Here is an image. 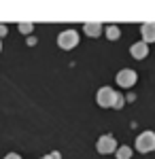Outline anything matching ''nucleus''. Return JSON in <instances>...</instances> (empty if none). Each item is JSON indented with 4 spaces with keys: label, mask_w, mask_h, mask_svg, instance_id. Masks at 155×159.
Returning <instances> with one entry per match:
<instances>
[{
    "label": "nucleus",
    "mask_w": 155,
    "mask_h": 159,
    "mask_svg": "<svg viewBox=\"0 0 155 159\" xmlns=\"http://www.w3.org/2000/svg\"><path fill=\"white\" fill-rule=\"evenodd\" d=\"M58 45L62 49H74L79 45V32L77 30H62L58 34Z\"/></svg>",
    "instance_id": "f257e3e1"
},
{
    "label": "nucleus",
    "mask_w": 155,
    "mask_h": 159,
    "mask_svg": "<svg viewBox=\"0 0 155 159\" xmlns=\"http://www.w3.org/2000/svg\"><path fill=\"white\" fill-rule=\"evenodd\" d=\"M96 148H98V153L100 155H110V153H117V142H115V136L110 134H104L98 138V142H96Z\"/></svg>",
    "instance_id": "f03ea898"
},
{
    "label": "nucleus",
    "mask_w": 155,
    "mask_h": 159,
    "mask_svg": "<svg viewBox=\"0 0 155 159\" xmlns=\"http://www.w3.org/2000/svg\"><path fill=\"white\" fill-rule=\"evenodd\" d=\"M115 98H117V93H115V89H110V87H100L98 93H96V102H98V106H102V108H110V106L115 104Z\"/></svg>",
    "instance_id": "7ed1b4c3"
},
{
    "label": "nucleus",
    "mask_w": 155,
    "mask_h": 159,
    "mask_svg": "<svg viewBox=\"0 0 155 159\" xmlns=\"http://www.w3.org/2000/svg\"><path fill=\"white\" fill-rule=\"evenodd\" d=\"M136 148L140 153H151L155 151V134L153 132H143V134L136 138Z\"/></svg>",
    "instance_id": "20e7f679"
},
{
    "label": "nucleus",
    "mask_w": 155,
    "mask_h": 159,
    "mask_svg": "<svg viewBox=\"0 0 155 159\" xmlns=\"http://www.w3.org/2000/svg\"><path fill=\"white\" fill-rule=\"evenodd\" d=\"M136 79H138V74L132 68H123V70L117 72V85L123 87V89H130V87L136 85Z\"/></svg>",
    "instance_id": "39448f33"
},
{
    "label": "nucleus",
    "mask_w": 155,
    "mask_h": 159,
    "mask_svg": "<svg viewBox=\"0 0 155 159\" xmlns=\"http://www.w3.org/2000/svg\"><path fill=\"white\" fill-rule=\"evenodd\" d=\"M130 53L134 60H144L147 55H149V45L144 43V40H138V43H134L130 47Z\"/></svg>",
    "instance_id": "423d86ee"
},
{
    "label": "nucleus",
    "mask_w": 155,
    "mask_h": 159,
    "mask_svg": "<svg viewBox=\"0 0 155 159\" xmlns=\"http://www.w3.org/2000/svg\"><path fill=\"white\" fill-rule=\"evenodd\" d=\"M140 34H143V40L149 45V43H155V21H144L140 25Z\"/></svg>",
    "instance_id": "0eeeda50"
},
{
    "label": "nucleus",
    "mask_w": 155,
    "mask_h": 159,
    "mask_svg": "<svg viewBox=\"0 0 155 159\" xmlns=\"http://www.w3.org/2000/svg\"><path fill=\"white\" fill-rule=\"evenodd\" d=\"M83 32L92 38L100 36V34H102V24H100V21H87V24L83 25Z\"/></svg>",
    "instance_id": "6e6552de"
},
{
    "label": "nucleus",
    "mask_w": 155,
    "mask_h": 159,
    "mask_svg": "<svg viewBox=\"0 0 155 159\" xmlns=\"http://www.w3.org/2000/svg\"><path fill=\"white\" fill-rule=\"evenodd\" d=\"M115 157L117 159H130L132 157V148L130 147H119L117 153H115Z\"/></svg>",
    "instance_id": "1a4fd4ad"
},
{
    "label": "nucleus",
    "mask_w": 155,
    "mask_h": 159,
    "mask_svg": "<svg viewBox=\"0 0 155 159\" xmlns=\"http://www.w3.org/2000/svg\"><path fill=\"white\" fill-rule=\"evenodd\" d=\"M119 28H117V25H108L106 28V38H110V40H117V38H119Z\"/></svg>",
    "instance_id": "9d476101"
},
{
    "label": "nucleus",
    "mask_w": 155,
    "mask_h": 159,
    "mask_svg": "<svg viewBox=\"0 0 155 159\" xmlns=\"http://www.w3.org/2000/svg\"><path fill=\"white\" fill-rule=\"evenodd\" d=\"M32 30H34V25L32 24H19V32H21V34H32Z\"/></svg>",
    "instance_id": "9b49d317"
},
{
    "label": "nucleus",
    "mask_w": 155,
    "mask_h": 159,
    "mask_svg": "<svg viewBox=\"0 0 155 159\" xmlns=\"http://www.w3.org/2000/svg\"><path fill=\"white\" fill-rule=\"evenodd\" d=\"M123 104H125V98L117 93V98H115V104H113V108H123Z\"/></svg>",
    "instance_id": "f8f14e48"
},
{
    "label": "nucleus",
    "mask_w": 155,
    "mask_h": 159,
    "mask_svg": "<svg viewBox=\"0 0 155 159\" xmlns=\"http://www.w3.org/2000/svg\"><path fill=\"white\" fill-rule=\"evenodd\" d=\"M4 159H21V155H17V153H9Z\"/></svg>",
    "instance_id": "ddd939ff"
},
{
    "label": "nucleus",
    "mask_w": 155,
    "mask_h": 159,
    "mask_svg": "<svg viewBox=\"0 0 155 159\" xmlns=\"http://www.w3.org/2000/svg\"><path fill=\"white\" fill-rule=\"evenodd\" d=\"M4 34H7V25H4V24H0V38L4 36Z\"/></svg>",
    "instance_id": "4468645a"
},
{
    "label": "nucleus",
    "mask_w": 155,
    "mask_h": 159,
    "mask_svg": "<svg viewBox=\"0 0 155 159\" xmlns=\"http://www.w3.org/2000/svg\"><path fill=\"white\" fill-rule=\"evenodd\" d=\"M49 157H51V159H60V153H58V151H53V153H51Z\"/></svg>",
    "instance_id": "2eb2a0df"
},
{
    "label": "nucleus",
    "mask_w": 155,
    "mask_h": 159,
    "mask_svg": "<svg viewBox=\"0 0 155 159\" xmlns=\"http://www.w3.org/2000/svg\"><path fill=\"white\" fill-rule=\"evenodd\" d=\"M40 159H51V157H49V155H45V157H40Z\"/></svg>",
    "instance_id": "dca6fc26"
},
{
    "label": "nucleus",
    "mask_w": 155,
    "mask_h": 159,
    "mask_svg": "<svg viewBox=\"0 0 155 159\" xmlns=\"http://www.w3.org/2000/svg\"><path fill=\"white\" fill-rule=\"evenodd\" d=\"M0 51H2V45H0Z\"/></svg>",
    "instance_id": "f3484780"
}]
</instances>
